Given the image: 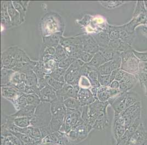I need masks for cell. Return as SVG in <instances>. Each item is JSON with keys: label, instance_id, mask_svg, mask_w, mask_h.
Returning a JSON list of instances; mask_svg holds the SVG:
<instances>
[{"label": "cell", "instance_id": "1", "mask_svg": "<svg viewBox=\"0 0 147 145\" xmlns=\"http://www.w3.org/2000/svg\"><path fill=\"white\" fill-rule=\"evenodd\" d=\"M51 119V104L41 102L37 107L35 112L31 119V126L39 129L49 126Z\"/></svg>", "mask_w": 147, "mask_h": 145}, {"label": "cell", "instance_id": "2", "mask_svg": "<svg viewBox=\"0 0 147 145\" xmlns=\"http://www.w3.org/2000/svg\"><path fill=\"white\" fill-rule=\"evenodd\" d=\"M132 49L121 53V69L126 72L136 75L138 72L140 60L135 56Z\"/></svg>", "mask_w": 147, "mask_h": 145}, {"label": "cell", "instance_id": "3", "mask_svg": "<svg viewBox=\"0 0 147 145\" xmlns=\"http://www.w3.org/2000/svg\"><path fill=\"white\" fill-rule=\"evenodd\" d=\"M106 31L111 40H122L132 46L136 37V34H129L123 29V25H114L108 24Z\"/></svg>", "mask_w": 147, "mask_h": 145}, {"label": "cell", "instance_id": "4", "mask_svg": "<svg viewBox=\"0 0 147 145\" xmlns=\"http://www.w3.org/2000/svg\"><path fill=\"white\" fill-rule=\"evenodd\" d=\"M85 64V63L80 59H77L68 68L65 75V83L75 86L79 85L81 77L80 69Z\"/></svg>", "mask_w": 147, "mask_h": 145}, {"label": "cell", "instance_id": "5", "mask_svg": "<svg viewBox=\"0 0 147 145\" xmlns=\"http://www.w3.org/2000/svg\"><path fill=\"white\" fill-rule=\"evenodd\" d=\"M78 36L80 37L84 51L92 54H95L99 52L100 47L91 35L82 34Z\"/></svg>", "mask_w": 147, "mask_h": 145}, {"label": "cell", "instance_id": "6", "mask_svg": "<svg viewBox=\"0 0 147 145\" xmlns=\"http://www.w3.org/2000/svg\"><path fill=\"white\" fill-rule=\"evenodd\" d=\"M19 47L17 46H12L6 49L1 54V69H8L15 60L16 56Z\"/></svg>", "mask_w": 147, "mask_h": 145}, {"label": "cell", "instance_id": "7", "mask_svg": "<svg viewBox=\"0 0 147 145\" xmlns=\"http://www.w3.org/2000/svg\"><path fill=\"white\" fill-rule=\"evenodd\" d=\"M80 90V87L79 85L72 86L65 84L61 90L56 91L57 96L58 98H61L64 101L70 97L78 99Z\"/></svg>", "mask_w": 147, "mask_h": 145}, {"label": "cell", "instance_id": "8", "mask_svg": "<svg viewBox=\"0 0 147 145\" xmlns=\"http://www.w3.org/2000/svg\"><path fill=\"white\" fill-rule=\"evenodd\" d=\"M23 93L19 91L14 86L7 85L1 86V95L2 96L8 101L13 103L19 96Z\"/></svg>", "mask_w": 147, "mask_h": 145}, {"label": "cell", "instance_id": "9", "mask_svg": "<svg viewBox=\"0 0 147 145\" xmlns=\"http://www.w3.org/2000/svg\"><path fill=\"white\" fill-rule=\"evenodd\" d=\"M78 100L79 101L81 107L89 106L97 100L90 89L80 88L78 94Z\"/></svg>", "mask_w": 147, "mask_h": 145}, {"label": "cell", "instance_id": "10", "mask_svg": "<svg viewBox=\"0 0 147 145\" xmlns=\"http://www.w3.org/2000/svg\"><path fill=\"white\" fill-rule=\"evenodd\" d=\"M1 22L2 26L6 29L13 28L12 23L8 12V1H1Z\"/></svg>", "mask_w": 147, "mask_h": 145}, {"label": "cell", "instance_id": "11", "mask_svg": "<svg viewBox=\"0 0 147 145\" xmlns=\"http://www.w3.org/2000/svg\"><path fill=\"white\" fill-rule=\"evenodd\" d=\"M39 96L41 102L49 103L50 104L57 98L56 91L49 85L41 90Z\"/></svg>", "mask_w": 147, "mask_h": 145}, {"label": "cell", "instance_id": "12", "mask_svg": "<svg viewBox=\"0 0 147 145\" xmlns=\"http://www.w3.org/2000/svg\"><path fill=\"white\" fill-rule=\"evenodd\" d=\"M109 48L120 53L124 52L133 49L132 45L122 40H110Z\"/></svg>", "mask_w": 147, "mask_h": 145}, {"label": "cell", "instance_id": "13", "mask_svg": "<svg viewBox=\"0 0 147 145\" xmlns=\"http://www.w3.org/2000/svg\"><path fill=\"white\" fill-rule=\"evenodd\" d=\"M127 92L123 93L117 97L114 103L111 105L115 112V115H120L125 109L126 100Z\"/></svg>", "mask_w": 147, "mask_h": 145}, {"label": "cell", "instance_id": "14", "mask_svg": "<svg viewBox=\"0 0 147 145\" xmlns=\"http://www.w3.org/2000/svg\"><path fill=\"white\" fill-rule=\"evenodd\" d=\"M63 36L62 32H57L48 36H44L42 38V44L56 48L59 45Z\"/></svg>", "mask_w": 147, "mask_h": 145}, {"label": "cell", "instance_id": "15", "mask_svg": "<svg viewBox=\"0 0 147 145\" xmlns=\"http://www.w3.org/2000/svg\"><path fill=\"white\" fill-rule=\"evenodd\" d=\"M100 47L109 48L110 39L106 31H102L92 35Z\"/></svg>", "mask_w": 147, "mask_h": 145}, {"label": "cell", "instance_id": "16", "mask_svg": "<svg viewBox=\"0 0 147 145\" xmlns=\"http://www.w3.org/2000/svg\"><path fill=\"white\" fill-rule=\"evenodd\" d=\"M64 133L60 131L51 133L47 136L42 139V144H53L61 145L63 143V137Z\"/></svg>", "mask_w": 147, "mask_h": 145}, {"label": "cell", "instance_id": "17", "mask_svg": "<svg viewBox=\"0 0 147 145\" xmlns=\"http://www.w3.org/2000/svg\"><path fill=\"white\" fill-rule=\"evenodd\" d=\"M109 105L108 102H101L98 100H96L88 106V115L89 116L94 115L98 112H107V109Z\"/></svg>", "mask_w": 147, "mask_h": 145}, {"label": "cell", "instance_id": "18", "mask_svg": "<svg viewBox=\"0 0 147 145\" xmlns=\"http://www.w3.org/2000/svg\"><path fill=\"white\" fill-rule=\"evenodd\" d=\"M8 12L11 18L13 27H17L20 25V15L18 12L13 5L12 1H8Z\"/></svg>", "mask_w": 147, "mask_h": 145}, {"label": "cell", "instance_id": "19", "mask_svg": "<svg viewBox=\"0 0 147 145\" xmlns=\"http://www.w3.org/2000/svg\"><path fill=\"white\" fill-rule=\"evenodd\" d=\"M36 109V107L31 106V105H27L24 108L18 111H17L15 113L11 115L13 118H17V117H26L32 118L34 115L35 110Z\"/></svg>", "mask_w": 147, "mask_h": 145}, {"label": "cell", "instance_id": "20", "mask_svg": "<svg viewBox=\"0 0 147 145\" xmlns=\"http://www.w3.org/2000/svg\"><path fill=\"white\" fill-rule=\"evenodd\" d=\"M105 62H106L104 60L102 55L100 53V52H98L97 53L94 54V56L91 60L87 64L93 70H98V68Z\"/></svg>", "mask_w": 147, "mask_h": 145}, {"label": "cell", "instance_id": "21", "mask_svg": "<svg viewBox=\"0 0 147 145\" xmlns=\"http://www.w3.org/2000/svg\"><path fill=\"white\" fill-rule=\"evenodd\" d=\"M60 45L64 47L69 46H74V45H82L79 36H73V37H61V40L60 41Z\"/></svg>", "mask_w": 147, "mask_h": 145}, {"label": "cell", "instance_id": "22", "mask_svg": "<svg viewBox=\"0 0 147 145\" xmlns=\"http://www.w3.org/2000/svg\"><path fill=\"white\" fill-rule=\"evenodd\" d=\"M15 71L12 69L3 68L1 70V85L4 86L9 84L11 79Z\"/></svg>", "mask_w": 147, "mask_h": 145}, {"label": "cell", "instance_id": "23", "mask_svg": "<svg viewBox=\"0 0 147 145\" xmlns=\"http://www.w3.org/2000/svg\"><path fill=\"white\" fill-rule=\"evenodd\" d=\"M66 71L67 69H63L61 68H58L55 69L53 72H51L49 75L51 78L55 79L56 80L62 83L66 84L65 80V75Z\"/></svg>", "mask_w": 147, "mask_h": 145}, {"label": "cell", "instance_id": "24", "mask_svg": "<svg viewBox=\"0 0 147 145\" xmlns=\"http://www.w3.org/2000/svg\"><path fill=\"white\" fill-rule=\"evenodd\" d=\"M13 119L14 124L16 126L19 127L24 128V127H27L31 126V118L30 117H22L13 118Z\"/></svg>", "mask_w": 147, "mask_h": 145}, {"label": "cell", "instance_id": "25", "mask_svg": "<svg viewBox=\"0 0 147 145\" xmlns=\"http://www.w3.org/2000/svg\"><path fill=\"white\" fill-rule=\"evenodd\" d=\"M26 85L31 87L38 86V79L36 74L34 70H31L26 72Z\"/></svg>", "mask_w": 147, "mask_h": 145}, {"label": "cell", "instance_id": "26", "mask_svg": "<svg viewBox=\"0 0 147 145\" xmlns=\"http://www.w3.org/2000/svg\"><path fill=\"white\" fill-rule=\"evenodd\" d=\"M127 86L129 90H131L138 81L136 75L126 72L123 80L121 81Z\"/></svg>", "mask_w": 147, "mask_h": 145}, {"label": "cell", "instance_id": "27", "mask_svg": "<svg viewBox=\"0 0 147 145\" xmlns=\"http://www.w3.org/2000/svg\"><path fill=\"white\" fill-rule=\"evenodd\" d=\"M138 102H141V98L136 92L133 91L127 92L125 108H128L129 106Z\"/></svg>", "mask_w": 147, "mask_h": 145}, {"label": "cell", "instance_id": "28", "mask_svg": "<svg viewBox=\"0 0 147 145\" xmlns=\"http://www.w3.org/2000/svg\"><path fill=\"white\" fill-rule=\"evenodd\" d=\"M14 108L18 111L24 108L27 105V100H26V95L25 94H22L18 98L12 103Z\"/></svg>", "mask_w": 147, "mask_h": 145}, {"label": "cell", "instance_id": "29", "mask_svg": "<svg viewBox=\"0 0 147 145\" xmlns=\"http://www.w3.org/2000/svg\"><path fill=\"white\" fill-rule=\"evenodd\" d=\"M64 103L66 108L72 110L79 109L81 108L79 101L74 98H68L64 101Z\"/></svg>", "mask_w": 147, "mask_h": 145}, {"label": "cell", "instance_id": "30", "mask_svg": "<svg viewBox=\"0 0 147 145\" xmlns=\"http://www.w3.org/2000/svg\"><path fill=\"white\" fill-rule=\"evenodd\" d=\"M99 2L101 4L102 6L104 7V8L109 9H112L122 6L127 2L122 1H99Z\"/></svg>", "mask_w": 147, "mask_h": 145}, {"label": "cell", "instance_id": "31", "mask_svg": "<svg viewBox=\"0 0 147 145\" xmlns=\"http://www.w3.org/2000/svg\"><path fill=\"white\" fill-rule=\"evenodd\" d=\"M114 130L115 138L118 142L121 139L127 129L125 125H122L117 123H114Z\"/></svg>", "mask_w": 147, "mask_h": 145}, {"label": "cell", "instance_id": "32", "mask_svg": "<svg viewBox=\"0 0 147 145\" xmlns=\"http://www.w3.org/2000/svg\"><path fill=\"white\" fill-rule=\"evenodd\" d=\"M109 125V118L108 115L104 117L97 120L95 124L92 127L93 129L97 130H102L105 129Z\"/></svg>", "mask_w": 147, "mask_h": 145}, {"label": "cell", "instance_id": "33", "mask_svg": "<svg viewBox=\"0 0 147 145\" xmlns=\"http://www.w3.org/2000/svg\"><path fill=\"white\" fill-rule=\"evenodd\" d=\"M113 71L112 66V61L107 62L103 64H102L98 69V72L100 75H108Z\"/></svg>", "mask_w": 147, "mask_h": 145}, {"label": "cell", "instance_id": "34", "mask_svg": "<svg viewBox=\"0 0 147 145\" xmlns=\"http://www.w3.org/2000/svg\"><path fill=\"white\" fill-rule=\"evenodd\" d=\"M15 60L17 62H22V63H29V62H30L31 61H32L30 58L25 52L24 50L20 48H19L18 52L16 56Z\"/></svg>", "mask_w": 147, "mask_h": 145}, {"label": "cell", "instance_id": "35", "mask_svg": "<svg viewBox=\"0 0 147 145\" xmlns=\"http://www.w3.org/2000/svg\"><path fill=\"white\" fill-rule=\"evenodd\" d=\"M99 52H100V53L102 55L106 62L113 60L116 52L115 51L111 50L109 48H104L102 47H100Z\"/></svg>", "mask_w": 147, "mask_h": 145}, {"label": "cell", "instance_id": "36", "mask_svg": "<svg viewBox=\"0 0 147 145\" xmlns=\"http://www.w3.org/2000/svg\"><path fill=\"white\" fill-rule=\"evenodd\" d=\"M141 108V102L136 103L134 104L129 107L128 108L125 109V110L120 114L123 118L130 116L132 115L136 110L138 109Z\"/></svg>", "mask_w": 147, "mask_h": 145}, {"label": "cell", "instance_id": "37", "mask_svg": "<svg viewBox=\"0 0 147 145\" xmlns=\"http://www.w3.org/2000/svg\"><path fill=\"white\" fill-rule=\"evenodd\" d=\"M28 105H31L35 107H37L41 103L40 96L36 94H26Z\"/></svg>", "mask_w": 147, "mask_h": 145}, {"label": "cell", "instance_id": "38", "mask_svg": "<svg viewBox=\"0 0 147 145\" xmlns=\"http://www.w3.org/2000/svg\"><path fill=\"white\" fill-rule=\"evenodd\" d=\"M13 5L17 11L18 12L20 15V25L23 24L26 18V11L23 7L20 4L19 1H12Z\"/></svg>", "mask_w": 147, "mask_h": 145}, {"label": "cell", "instance_id": "39", "mask_svg": "<svg viewBox=\"0 0 147 145\" xmlns=\"http://www.w3.org/2000/svg\"><path fill=\"white\" fill-rule=\"evenodd\" d=\"M55 58L59 62H60L66 58H67V56L64 47L61 46V45H59L55 48Z\"/></svg>", "mask_w": 147, "mask_h": 145}, {"label": "cell", "instance_id": "40", "mask_svg": "<svg viewBox=\"0 0 147 145\" xmlns=\"http://www.w3.org/2000/svg\"><path fill=\"white\" fill-rule=\"evenodd\" d=\"M98 76L99 73L98 70H92L89 73L87 77L90 80L92 87H99L100 86L98 81Z\"/></svg>", "mask_w": 147, "mask_h": 145}, {"label": "cell", "instance_id": "41", "mask_svg": "<svg viewBox=\"0 0 147 145\" xmlns=\"http://www.w3.org/2000/svg\"><path fill=\"white\" fill-rule=\"evenodd\" d=\"M146 12H147V9L144 5V1H137L134 11L133 12L132 17H136L140 14L146 13Z\"/></svg>", "mask_w": 147, "mask_h": 145}, {"label": "cell", "instance_id": "42", "mask_svg": "<svg viewBox=\"0 0 147 145\" xmlns=\"http://www.w3.org/2000/svg\"><path fill=\"white\" fill-rule=\"evenodd\" d=\"M136 77L140 82L141 86L144 89L146 95L147 96V74L138 72Z\"/></svg>", "mask_w": 147, "mask_h": 145}, {"label": "cell", "instance_id": "43", "mask_svg": "<svg viewBox=\"0 0 147 145\" xmlns=\"http://www.w3.org/2000/svg\"><path fill=\"white\" fill-rule=\"evenodd\" d=\"M111 61H112V66H113V70L120 69L121 66V62H122L121 53L116 52L114 57Z\"/></svg>", "mask_w": 147, "mask_h": 145}, {"label": "cell", "instance_id": "44", "mask_svg": "<svg viewBox=\"0 0 147 145\" xmlns=\"http://www.w3.org/2000/svg\"><path fill=\"white\" fill-rule=\"evenodd\" d=\"M79 85L80 88H82V89H90L92 87L90 80H89L88 78L86 76L80 77V78L79 81Z\"/></svg>", "mask_w": 147, "mask_h": 145}, {"label": "cell", "instance_id": "45", "mask_svg": "<svg viewBox=\"0 0 147 145\" xmlns=\"http://www.w3.org/2000/svg\"><path fill=\"white\" fill-rule=\"evenodd\" d=\"M77 59L73 57H67V58H66L65 59L61 60L59 62V68H61L63 69H65L67 70L68 68Z\"/></svg>", "mask_w": 147, "mask_h": 145}, {"label": "cell", "instance_id": "46", "mask_svg": "<svg viewBox=\"0 0 147 145\" xmlns=\"http://www.w3.org/2000/svg\"><path fill=\"white\" fill-rule=\"evenodd\" d=\"M65 84L61 83L55 79L51 78V77H49V85L51 86L55 91H59L62 89L63 86Z\"/></svg>", "mask_w": 147, "mask_h": 145}, {"label": "cell", "instance_id": "47", "mask_svg": "<svg viewBox=\"0 0 147 145\" xmlns=\"http://www.w3.org/2000/svg\"><path fill=\"white\" fill-rule=\"evenodd\" d=\"M135 56L138 59L140 62H147V51H139L135 49H132Z\"/></svg>", "mask_w": 147, "mask_h": 145}, {"label": "cell", "instance_id": "48", "mask_svg": "<svg viewBox=\"0 0 147 145\" xmlns=\"http://www.w3.org/2000/svg\"><path fill=\"white\" fill-rule=\"evenodd\" d=\"M110 98H111V96L108 90L105 91L104 92L98 93L97 95V100L103 102H108Z\"/></svg>", "mask_w": 147, "mask_h": 145}, {"label": "cell", "instance_id": "49", "mask_svg": "<svg viewBox=\"0 0 147 145\" xmlns=\"http://www.w3.org/2000/svg\"><path fill=\"white\" fill-rule=\"evenodd\" d=\"M98 81L100 85L109 86L110 85V75H102L99 74Z\"/></svg>", "mask_w": 147, "mask_h": 145}, {"label": "cell", "instance_id": "50", "mask_svg": "<svg viewBox=\"0 0 147 145\" xmlns=\"http://www.w3.org/2000/svg\"><path fill=\"white\" fill-rule=\"evenodd\" d=\"M94 54H92L85 51H83L80 55L79 59L82 60L85 63H88L91 60L94 56Z\"/></svg>", "mask_w": 147, "mask_h": 145}, {"label": "cell", "instance_id": "51", "mask_svg": "<svg viewBox=\"0 0 147 145\" xmlns=\"http://www.w3.org/2000/svg\"><path fill=\"white\" fill-rule=\"evenodd\" d=\"M93 70L92 68L88 65L87 63H85V64L81 67L80 69V75L81 76H86L88 77L89 73Z\"/></svg>", "mask_w": 147, "mask_h": 145}, {"label": "cell", "instance_id": "52", "mask_svg": "<svg viewBox=\"0 0 147 145\" xmlns=\"http://www.w3.org/2000/svg\"><path fill=\"white\" fill-rule=\"evenodd\" d=\"M139 72L147 74V62H140L138 65Z\"/></svg>", "mask_w": 147, "mask_h": 145}, {"label": "cell", "instance_id": "53", "mask_svg": "<svg viewBox=\"0 0 147 145\" xmlns=\"http://www.w3.org/2000/svg\"><path fill=\"white\" fill-rule=\"evenodd\" d=\"M126 73V72L123 71V70H121V69H120L118 71V72H117V76L115 78V80L118 81L119 82H120L123 79V78L125 74Z\"/></svg>", "mask_w": 147, "mask_h": 145}, {"label": "cell", "instance_id": "54", "mask_svg": "<svg viewBox=\"0 0 147 145\" xmlns=\"http://www.w3.org/2000/svg\"><path fill=\"white\" fill-rule=\"evenodd\" d=\"M109 87H110V88L113 89H119L120 82L115 80L110 83Z\"/></svg>", "mask_w": 147, "mask_h": 145}, {"label": "cell", "instance_id": "55", "mask_svg": "<svg viewBox=\"0 0 147 145\" xmlns=\"http://www.w3.org/2000/svg\"><path fill=\"white\" fill-rule=\"evenodd\" d=\"M119 69H116V70H114L110 75V83H111L112 81H113L114 80H115V78L117 76V72H118Z\"/></svg>", "mask_w": 147, "mask_h": 145}, {"label": "cell", "instance_id": "56", "mask_svg": "<svg viewBox=\"0 0 147 145\" xmlns=\"http://www.w3.org/2000/svg\"><path fill=\"white\" fill-rule=\"evenodd\" d=\"M141 33L147 38V25H142L139 27Z\"/></svg>", "mask_w": 147, "mask_h": 145}, {"label": "cell", "instance_id": "57", "mask_svg": "<svg viewBox=\"0 0 147 145\" xmlns=\"http://www.w3.org/2000/svg\"><path fill=\"white\" fill-rule=\"evenodd\" d=\"M20 4L23 7V8L25 9V11L26 12L28 8V6L30 3V1H19Z\"/></svg>", "mask_w": 147, "mask_h": 145}, {"label": "cell", "instance_id": "58", "mask_svg": "<svg viewBox=\"0 0 147 145\" xmlns=\"http://www.w3.org/2000/svg\"><path fill=\"white\" fill-rule=\"evenodd\" d=\"M91 92H92V95H93V96L94 97V98L97 100V95H98V87H92L90 89Z\"/></svg>", "mask_w": 147, "mask_h": 145}, {"label": "cell", "instance_id": "59", "mask_svg": "<svg viewBox=\"0 0 147 145\" xmlns=\"http://www.w3.org/2000/svg\"><path fill=\"white\" fill-rule=\"evenodd\" d=\"M109 86H103V85H100L99 87H98V94L102 92H104L105 91L107 90L108 89Z\"/></svg>", "mask_w": 147, "mask_h": 145}, {"label": "cell", "instance_id": "60", "mask_svg": "<svg viewBox=\"0 0 147 145\" xmlns=\"http://www.w3.org/2000/svg\"><path fill=\"white\" fill-rule=\"evenodd\" d=\"M22 145H34L32 142H28V143H23Z\"/></svg>", "mask_w": 147, "mask_h": 145}, {"label": "cell", "instance_id": "61", "mask_svg": "<svg viewBox=\"0 0 147 145\" xmlns=\"http://www.w3.org/2000/svg\"><path fill=\"white\" fill-rule=\"evenodd\" d=\"M40 145H59L57 144H41Z\"/></svg>", "mask_w": 147, "mask_h": 145}, {"label": "cell", "instance_id": "62", "mask_svg": "<svg viewBox=\"0 0 147 145\" xmlns=\"http://www.w3.org/2000/svg\"><path fill=\"white\" fill-rule=\"evenodd\" d=\"M144 5H145V7H146V8L147 9V1H144Z\"/></svg>", "mask_w": 147, "mask_h": 145}, {"label": "cell", "instance_id": "63", "mask_svg": "<svg viewBox=\"0 0 147 145\" xmlns=\"http://www.w3.org/2000/svg\"></svg>", "mask_w": 147, "mask_h": 145}]
</instances>
